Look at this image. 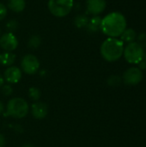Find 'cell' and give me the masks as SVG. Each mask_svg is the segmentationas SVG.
I'll use <instances>...</instances> for the list:
<instances>
[{"mask_svg": "<svg viewBox=\"0 0 146 147\" xmlns=\"http://www.w3.org/2000/svg\"><path fill=\"white\" fill-rule=\"evenodd\" d=\"M124 47V43L120 40L108 37L101 46V55L106 61L114 62L120 59L123 55Z\"/></svg>", "mask_w": 146, "mask_h": 147, "instance_id": "cell-2", "label": "cell"}, {"mask_svg": "<svg viewBox=\"0 0 146 147\" xmlns=\"http://www.w3.org/2000/svg\"><path fill=\"white\" fill-rule=\"evenodd\" d=\"M47 7L50 13L56 17H64L74 8L73 0H48Z\"/></svg>", "mask_w": 146, "mask_h": 147, "instance_id": "cell-4", "label": "cell"}, {"mask_svg": "<svg viewBox=\"0 0 146 147\" xmlns=\"http://www.w3.org/2000/svg\"><path fill=\"white\" fill-rule=\"evenodd\" d=\"M0 33H1V32H0Z\"/></svg>", "mask_w": 146, "mask_h": 147, "instance_id": "cell-30", "label": "cell"}, {"mask_svg": "<svg viewBox=\"0 0 146 147\" xmlns=\"http://www.w3.org/2000/svg\"><path fill=\"white\" fill-rule=\"evenodd\" d=\"M139 68L142 71V70H144V69H145L146 68V62H145L144 60H142L141 62H139Z\"/></svg>", "mask_w": 146, "mask_h": 147, "instance_id": "cell-25", "label": "cell"}, {"mask_svg": "<svg viewBox=\"0 0 146 147\" xmlns=\"http://www.w3.org/2000/svg\"><path fill=\"white\" fill-rule=\"evenodd\" d=\"M8 8L15 12L20 13L24 10L26 7V1L25 0H8Z\"/></svg>", "mask_w": 146, "mask_h": 147, "instance_id": "cell-12", "label": "cell"}, {"mask_svg": "<svg viewBox=\"0 0 146 147\" xmlns=\"http://www.w3.org/2000/svg\"><path fill=\"white\" fill-rule=\"evenodd\" d=\"M120 37V40L123 43L126 42L128 44L134 41L136 38V32L133 28H126Z\"/></svg>", "mask_w": 146, "mask_h": 147, "instance_id": "cell-15", "label": "cell"}, {"mask_svg": "<svg viewBox=\"0 0 146 147\" xmlns=\"http://www.w3.org/2000/svg\"><path fill=\"white\" fill-rule=\"evenodd\" d=\"M123 55L128 63L139 64L144 59V55H145L144 47H142L138 42L135 41L128 43L124 47Z\"/></svg>", "mask_w": 146, "mask_h": 147, "instance_id": "cell-5", "label": "cell"}, {"mask_svg": "<svg viewBox=\"0 0 146 147\" xmlns=\"http://www.w3.org/2000/svg\"><path fill=\"white\" fill-rule=\"evenodd\" d=\"M7 15V7L0 3V21L3 20Z\"/></svg>", "mask_w": 146, "mask_h": 147, "instance_id": "cell-22", "label": "cell"}, {"mask_svg": "<svg viewBox=\"0 0 146 147\" xmlns=\"http://www.w3.org/2000/svg\"><path fill=\"white\" fill-rule=\"evenodd\" d=\"M138 40H139V44L142 47H145L146 46V34H139V36L138 37Z\"/></svg>", "mask_w": 146, "mask_h": 147, "instance_id": "cell-23", "label": "cell"}, {"mask_svg": "<svg viewBox=\"0 0 146 147\" xmlns=\"http://www.w3.org/2000/svg\"><path fill=\"white\" fill-rule=\"evenodd\" d=\"M1 91H2V94L3 96H9L13 93V88H12V86L10 84H5V85L2 86Z\"/></svg>", "mask_w": 146, "mask_h": 147, "instance_id": "cell-21", "label": "cell"}, {"mask_svg": "<svg viewBox=\"0 0 146 147\" xmlns=\"http://www.w3.org/2000/svg\"><path fill=\"white\" fill-rule=\"evenodd\" d=\"M7 115L15 119L24 118L29 111L28 102L21 97H15L10 99L6 106Z\"/></svg>", "mask_w": 146, "mask_h": 147, "instance_id": "cell-3", "label": "cell"}, {"mask_svg": "<svg viewBox=\"0 0 146 147\" xmlns=\"http://www.w3.org/2000/svg\"><path fill=\"white\" fill-rule=\"evenodd\" d=\"M89 17L86 15H82L79 14L74 18V25L77 28H86L87 24L89 23Z\"/></svg>", "mask_w": 146, "mask_h": 147, "instance_id": "cell-16", "label": "cell"}, {"mask_svg": "<svg viewBox=\"0 0 146 147\" xmlns=\"http://www.w3.org/2000/svg\"><path fill=\"white\" fill-rule=\"evenodd\" d=\"M22 78V70L17 66H9L3 73V79L9 84H16Z\"/></svg>", "mask_w": 146, "mask_h": 147, "instance_id": "cell-10", "label": "cell"}, {"mask_svg": "<svg viewBox=\"0 0 146 147\" xmlns=\"http://www.w3.org/2000/svg\"><path fill=\"white\" fill-rule=\"evenodd\" d=\"M107 83L109 86H112V87L119 86L121 83V78L117 75H112L108 78Z\"/></svg>", "mask_w": 146, "mask_h": 147, "instance_id": "cell-19", "label": "cell"}, {"mask_svg": "<svg viewBox=\"0 0 146 147\" xmlns=\"http://www.w3.org/2000/svg\"><path fill=\"white\" fill-rule=\"evenodd\" d=\"M86 12L92 16L102 13L107 6L106 0H86Z\"/></svg>", "mask_w": 146, "mask_h": 147, "instance_id": "cell-9", "label": "cell"}, {"mask_svg": "<svg viewBox=\"0 0 146 147\" xmlns=\"http://www.w3.org/2000/svg\"><path fill=\"white\" fill-rule=\"evenodd\" d=\"M15 61V55L12 52H4L0 53V65L3 66H11Z\"/></svg>", "mask_w": 146, "mask_h": 147, "instance_id": "cell-13", "label": "cell"}, {"mask_svg": "<svg viewBox=\"0 0 146 147\" xmlns=\"http://www.w3.org/2000/svg\"><path fill=\"white\" fill-rule=\"evenodd\" d=\"M102 22V18L99 16H94L91 19H89V23L86 26V28L90 33H96L100 29Z\"/></svg>", "mask_w": 146, "mask_h": 147, "instance_id": "cell-14", "label": "cell"}, {"mask_svg": "<svg viewBox=\"0 0 146 147\" xmlns=\"http://www.w3.org/2000/svg\"><path fill=\"white\" fill-rule=\"evenodd\" d=\"M28 95L31 100L37 102L41 97V91L40 90V89L36 88V87H31L28 89Z\"/></svg>", "mask_w": 146, "mask_h": 147, "instance_id": "cell-18", "label": "cell"}, {"mask_svg": "<svg viewBox=\"0 0 146 147\" xmlns=\"http://www.w3.org/2000/svg\"><path fill=\"white\" fill-rule=\"evenodd\" d=\"M40 61L34 54H26L21 60V67L22 71L28 75L35 74L40 69Z\"/></svg>", "mask_w": 146, "mask_h": 147, "instance_id": "cell-6", "label": "cell"}, {"mask_svg": "<svg viewBox=\"0 0 146 147\" xmlns=\"http://www.w3.org/2000/svg\"><path fill=\"white\" fill-rule=\"evenodd\" d=\"M19 27V23L15 19H11L9 21H8L5 24V28L8 30V32L13 33L14 31H15Z\"/></svg>", "mask_w": 146, "mask_h": 147, "instance_id": "cell-20", "label": "cell"}, {"mask_svg": "<svg viewBox=\"0 0 146 147\" xmlns=\"http://www.w3.org/2000/svg\"><path fill=\"white\" fill-rule=\"evenodd\" d=\"M6 144V140L3 134H0V147H4Z\"/></svg>", "mask_w": 146, "mask_h": 147, "instance_id": "cell-24", "label": "cell"}, {"mask_svg": "<svg viewBox=\"0 0 146 147\" xmlns=\"http://www.w3.org/2000/svg\"><path fill=\"white\" fill-rule=\"evenodd\" d=\"M4 111V105L2 102H0V115H2Z\"/></svg>", "mask_w": 146, "mask_h": 147, "instance_id": "cell-26", "label": "cell"}, {"mask_svg": "<svg viewBox=\"0 0 146 147\" xmlns=\"http://www.w3.org/2000/svg\"><path fill=\"white\" fill-rule=\"evenodd\" d=\"M0 47L5 52H12L18 47L16 36L10 32H6L0 36Z\"/></svg>", "mask_w": 146, "mask_h": 147, "instance_id": "cell-8", "label": "cell"}, {"mask_svg": "<svg viewBox=\"0 0 146 147\" xmlns=\"http://www.w3.org/2000/svg\"><path fill=\"white\" fill-rule=\"evenodd\" d=\"M41 44V38L38 34H34L30 36V38L28 40V47L31 49H36L38 48Z\"/></svg>", "mask_w": 146, "mask_h": 147, "instance_id": "cell-17", "label": "cell"}, {"mask_svg": "<svg viewBox=\"0 0 146 147\" xmlns=\"http://www.w3.org/2000/svg\"><path fill=\"white\" fill-rule=\"evenodd\" d=\"M22 147H34V146H32V145H30V144H25V145H23Z\"/></svg>", "mask_w": 146, "mask_h": 147, "instance_id": "cell-28", "label": "cell"}, {"mask_svg": "<svg viewBox=\"0 0 146 147\" xmlns=\"http://www.w3.org/2000/svg\"><path fill=\"white\" fill-rule=\"evenodd\" d=\"M126 28V20L120 12H111L102 18L100 29L108 37L117 38L121 35Z\"/></svg>", "mask_w": 146, "mask_h": 147, "instance_id": "cell-1", "label": "cell"}, {"mask_svg": "<svg viewBox=\"0 0 146 147\" xmlns=\"http://www.w3.org/2000/svg\"><path fill=\"white\" fill-rule=\"evenodd\" d=\"M3 81H4V79H3V78L1 76V74H0V88L3 85Z\"/></svg>", "mask_w": 146, "mask_h": 147, "instance_id": "cell-27", "label": "cell"}, {"mask_svg": "<svg viewBox=\"0 0 146 147\" xmlns=\"http://www.w3.org/2000/svg\"><path fill=\"white\" fill-rule=\"evenodd\" d=\"M31 114L37 120L44 119L48 114V107L45 102H36L31 106Z\"/></svg>", "mask_w": 146, "mask_h": 147, "instance_id": "cell-11", "label": "cell"}, {"mask_svg": "<svg viewBox=\"0 0 146 147\" xmlns=\"http://www.w3.org/2000/svg\"><path fill=\"white\" fill-rule=\"evenodd\" d=\"M145 62H146V53H145V55H144V59H143Z\"/></svg>", "mask_w": 146, "mask_h": 147, "instance_id": "cell-29", "label": "cell"}, {"mask_svg": "<svg viewBox=\"0 0 146 147\" xmlns=\"http://www.w3.org/2000/svg\"><path fill=\"white\" fill-rule=\"evenodd\" d=\"M123 81L126 85H136L143 79V72L139 67H131L123 74Z\"/></svg>", "mask_w": 146, "mask_h": 147, "instance_id": "cell-7", "label": "cell"}]
</instances>
